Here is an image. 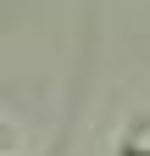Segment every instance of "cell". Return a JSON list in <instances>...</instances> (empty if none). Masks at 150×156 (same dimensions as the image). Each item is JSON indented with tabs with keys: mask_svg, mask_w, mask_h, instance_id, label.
Returning <instances> with one entry per match:
<instances>
[{
	"mask_svg": "<svg viewBox=\"0 0 150 156\" xmlns=\"http://www.w3.org/2000/svg\"><path fill=\"white\" fill-rule=\"evenodd\" d=\"M117 156H150V112L134 117V123L117 134Z\"/></svg>",
	"mask_w": 150,
	"mask_h": 156,
	"instance_id": "6da1fadb",
	"label": "cell"
}]
</instances>
